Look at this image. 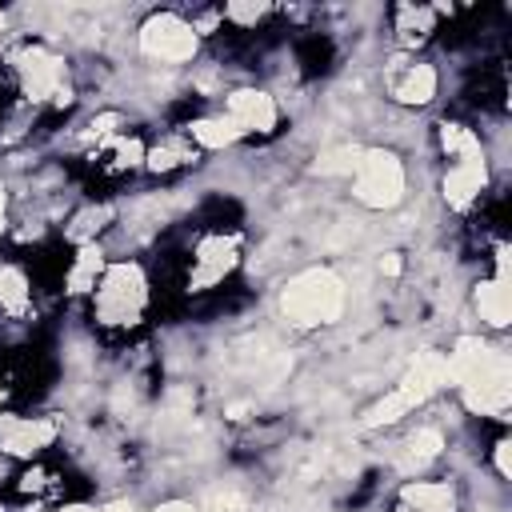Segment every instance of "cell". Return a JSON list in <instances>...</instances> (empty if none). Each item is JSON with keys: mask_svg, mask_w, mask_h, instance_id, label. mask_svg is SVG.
I'll list each match as a JSON object with an SVG mask.
<instances>
[{"mask_svg": "<svg viewBox=\"0 0 512 512\" xmlns=\"http://www.w3.org/2000/svg\"><path fill=\"white\" fill-rule=\"evenodd\" d=\"M448 380L460 388L464 404L484 416H500L512 404V368L500 348H488L476 336H460L452 352H444Z\"/></svg>", "mask_w": 512, "mask_h": 512, "instance_id": "cell-1", "label": "cell"}, {"mask_svg": "<svg viewBox=\"0 0 512 512\" xmlns=\"http://www.w3.org/2000/svg\"><path fill=\"white\" fill-rule=\"evenodd\" d=\"M280 312L296 328L332 324L344 312V280L332 268H304L280 292Z\"/></svg>", "mask_w": 512, "mask_h": 512, "instance_id": "cell-2", "label": "cell"}, {"mask_svg": "<svg viewBox=\"0 0 512 512\" xmlns=\"http://www.w3.org/2000/svg\"><path fill=\"white\" fill-rule=\"evenodd\" d=\"M440 384H448V364H444V352H432V348H428V352H420V356L412 360V368L404 372V380L364 412V424H368V428L396 424V420L408 416L416 404H424Z\"/></svg>", "mask_w": 512, "mask_h": 512, "instance_id": "cell-3", "label": "cell"}, {"mask_svg": "<svg viewBox=\"0 0 512 512\" xmlns=\"http://www.w3.org/2000/svg\"><path fill=\"white\" fill-rule=\"evenodd\" d=\"M148 304V280L140 272V264H112L104 268L100 284H96V320L100 324H136L140 312Z\"/></svg>", "mask_w": 512, "mask_h": 512, "instance_id": "cell-4", "label": "cell"}, {"mask_svg": "<svg viewBox=\"0 0 512 512\" xmlns=\"http://www.w3.org/2000/svg\"><path fill=\"white\" fill-rule=\"evenodd\" d=\"M352 192L364 208H392L404 196V164L388 148H360L356 172H352Z\"/></svg>", "mask_w": 512, "mask_h": 512, "instance_id": "cell-5", "label": "cell"}, {"mask_svg": "<svg viewBox=\"0 0 512 512\" xmlns=\"http://www.w3.org/2000/svg\"><path fill=\"white\" fill-rule=\"evenodd\" d=\"M16 72H20V88L28 100H56L68 104V88H64V60L56 52H48L44 44H24L16 56Z\"/></svg>", "mask_w": 512, "mask_h": 512, "instance_id": "cell-6", "label": "cell"}, {"mask_svg": "<svg viewBox=\"0 0 512 512\" xmlns=\"http://www.w3.org/2000/svg\"><path fill=\"white\" fill-rule=\"evenodd\" d=\"M140 48L160 64H184L196 56V28L176 12H156L140 28Z\"/></svg>", "mask_w": 512, "mask_h": 512, "instance_id": "cell-7", "label": "cell"}, {"mask_svg": "<svg viewBox=\"0 0 512 512\" xmlns=\"http://www.w3.org/2000/svg\"><path fill=\"white\" fill-rule=\"evenodd\" d=\"M240 264V240L236 236H204L196 244V256H192V272H188V288L192 292H208L216 288L232 268Z\"/></svg>", "mask_w": 512, "mask_h": 512, "instance_id": "cell-8", "label": "cell"}, {"mask_svg": "<svg viewBox=\"0 0 512 512\" xmlns=\"http://www.w3.org/2000/svg\"><path fill=\"white\" fill-rule=\"evenodd\" d=\"M56 440V424L48 416H8L0 412V448L8 456H36Z\"/></svg>", "mask_w": 512, "mask_h": 512, "instance_id": "cell-9", "label": "cell"}, {"mask_svg": "<svg viewBox=\"0 0 512 512\" xmlns=\"http://www.w3.org/2000/svg\"><path fill=\"white\" fill-rule=\"evenodd\" d=\"M244 136H264V132H272L276 128V120H280V108H276V100L268 96V92H260V88H236L232 96H228V112H224Z\"/></svg>", "mask_w": 512, "mask_h": 512, "instance_id": "cell-10", "label": "cell"}, {"mask_svg": "<svg viewBox=\"0 0 512 512\" xmlns=\"http://www.w3.org/2000/svg\"><path fill=\"white\" fill-rule=\"evenodd\" d=\"M484 180H488V164H484V152L460 156V160L448 168V176H444V200H448V208L464 212V208H468V204L480 196Z\"/></svg>", "mask_w": 512, "mask_h": 512, "instance_id": "cell-11", "label": "cell"}, {"mask_svg": "<svg viewBox=\"0 0 512 512\" xmlns=\"http://www.w3.org/2000/svg\"><path fill=\"white\" fill-rule=\"evenodd\" d=\"M396 512H456V496L448 484L436 480H408L400 488V508Z\"/></svg>", "mask_w": 512, "mask_h": 512, "instance_id": "cell-12", "label": "cell"}, {"mask_svg": "<svg viewBox=\"0 0 512 512\" xmlns=\"http://www.w3.org/2000/svg\"><path fill=\"white\" fill-rule=\"evenodd\" d=\"M100 276H104V252H100L96 240H88V244H80L76 260H72V268H68V292H72V296L96 292Z\"/></svg>", "mask_w": 512, "mask_h": 512, "instance_id": "cell-13", "label": "cell"}, {"mask_svg": "<svg viewBox=\"0 0 512 512\" xmlns=\"http://www.w3.org/2000/svg\"><path fill=\"white\" fill-rule=\"evenodd\" d=\"M244 132L220 112V116H200V120H192L188 124V140L196 144V148H208V152H220V148H228V144H236Z\"/></svg>", "mask_w": 512, "mask_h": 512, "instance_id": "cell-14", "label": "cell"}, {"mask_svg": "<svg viewBox=\"0 0 512 512\" xmlns=\"http://www.w3.org/2000/svg\"><path fill=\"white\" fill-rule=\"evenodd\" d=\"M476 308H480V320H488L492 328H504L508 316H512V304H508V276L480 280V288H476Z\"/></svg>", "mask_w": 512, "mask_h": 512, "instance_id": "cell-15", "label": "cell"}, {"mask_svg": "<svg viewBox=\"0 0 512 512\" xmlns=\"http://www.w3.org/2000/svg\"><path fill=\"white\" fill-rule=\"evenodd\" d=\"M392 96L400 104H428L436 96V68L432 64H412L396 84H392Z\"/></svg>", "mask_w": 512, "mask_h": 512, "instance_id": "cell-16", "label": "cell"}, {"mask_svg": "<svg viewBox=\"0 0 512 512\" xmlns=\"http://www.w3.org/2000/svg\"><path fill=\"white\" fill-rule=\"evenodd\" d=\"M432 28H436V8H428V4H400L396 8V32L404 44L428 40Z\"/></svg>", "mask_w": 512, "mask_h": 512, "instance_id": "cell-17", "label": "cell"}, {"mask_svg": "<svg viewBox=\"0 0 512 512\" xmlns=\"http://www.w3.org/2000/svg\"><path fill=\"white\" fill-rule=\"evenodd\" d=\"M440 448H444L440 428H420V432H412V436H408V444H404V468H420V464L436 460V456H440Z\"/></svg>", "mask_w": 512, "mask_h": 512, "instance_id": "cell-18", "label": "cell"}, {"mask_svg": "<svg viewBox=\"0 0 512 512\" xmlns=\"http://www.w3.org/2000/svg\"><path fill=\"white\" fill-rule=\"evenodd\" d=\"M0 308L12 312V316L28 308V280L12 264H0Z\"/></svg>", "mask_w": 512, "mask_h": 512, "instance_id": "cell-19", "label": "cell"}, {"mask_svg": "<svg viewBox=\"0 0 512 512\" xmlns=\"http://www.w3.org/2000/svg\"><path fill=\"white\" fill-rule=\"evenodd\" d=\"M356 160H360V148H356V144H340V148L320 152L316 172H320V176H352V172H356Z\"/></svg>", "mask_w": 512, "mask_h": 512, "instance_id": "cell-20", "label": "cell"}, {"mask_svg": "<svg viewBox=\"0 0 512 512\" xmlns=\"http://www.w3.org/2000/svg\"><path fill=\"white\" fill-rule=\"evenodd\" d=\"M440 148H444L452 160H460V156L480 152V140H476V132L464 128V124H440Z\"/></svg>", "mask_w": 512, "mask_h": 512, "instance_id": "cell-21", "label": "cell"}, {"mask_svg": "<svg viewBox=\"0 0 512 512\" xmlns=\"http://www.w3.org/2000/svg\"><path fill=\"white\" fill-rule=\"evenodd\" d=\"M108 148H112V164H116V168H136V164H144V144H140L136 136H112Z\"/></svg>", "mask_w": 512, "mask_h": 512, "instance_id": "cell-22", "label": "cell"}, {"mask_svg": "<svg viewBox=\"0 0 512 512\" xmlns=\"http://www.w3.org/2000/svg\"><path fill=\"white\" fill-rule=\"evenodd\" d=\"M184 160H192V152H188L184 144H160V148L144 152V164H148L152 172H168V168H176V164H184Z\"/></svg>", "mask_w": 512, "mask_h": 512, "instance_id": "cell-23", "label": "cell"}, {"mask_svg": "<svg viewBox=\"0 0 512 512\" xmlns=\"http://www.w3.org/2000/svg\"><path fill=\"white\" fill-rule=\"evenodd\" d=\"M268 12V4H224V20H232V24H256L260 16Z\"/></svg>", "mask_w": 512, "mask_h": 512, "instance_id": "cell-24", "label": "cell"}, {"mask_svg": "<svg viewBox=\"0 0 512 512\" xmlns=\"http://www.w3.org/2000/svg\"><path fill=\"white\" fill-rule=\"evenodd\" d=\"M200 512H244V500L236 496V492H228V496H216L208 508H200Z\"/></svg>", "mask_w": 512, "mask_h": 512, "instance_id": "cell-25", "label": "cell"}, {"mask_svg": "<svg viewBox=\"0 0 512 512\" xmlns=\"http://www.w3.org/2000/svg\"><path fill=\"white\" fill-rule=\"evenodd\" d=\"M496 472L512 476V444L508 440H496Z\"/></svg>", "mask_w": 512, "mask_h": 512, "instance_id": "cell-26", "label": "cell"}, {"mask_svg": "<svg viewBox=\"0 0 512 512\" xmlns=\"http://www.w3.org/2000/svg\"><path fill=\"white\" fill-rule=\"evenodd\" d=\"M116 124H120V116H116V112H104V116L92 120V132H96V136H112Z\"/></svg>", "mask_w": 512, "mask_h": 512, "instance_id": "cell-27", "label": "cell"}, {"mask_svg": "<svg viewBox=\"0 0 512 512\" xmlns=\"http://www.w3.org/2000/svg\"><path fill=\"white\" fill-rule=\"evenodd\" d=\"M152 512H200V508L188 504V500H164V504H156Z\"/></svg>", "mask_w": 512, "mask_h": 512, "instance_id": "cell-28", "label": "cell"}, {"mask_svg": "<svg viewBox=\"0 0 512 512\" xmlns=\"http://www.w3.org/2000/svg\"><path fill=\"white\" fill-rule=\"evenodd\" d=\"M380 272H384V276H396V272H400V256H396V252L380 256Z\"/></svg>", "mask_w": 512, "mask_h": 512, "instance_id": "cell-29", "label": "cell"}, {"mask_svg": "<svg viewBox=\"0 0 512 512\" xmlns=\"http://www.w3.org/2000/svg\"><path fill=\"white\" fill-rule=\"evenodd\" d=\"M100 512H136L132 504H108V508H100Z\"/></svg>", "mask_w": 512, "mask_h": 512, "instance_id": "cell-30", "label": "cell"}, {"mask_svg": "<svg viewBox=\"0 0 512 512\" xmlns=\"http://www.w3.org/2000/svg\"><path fill=\"white\" fill-rule=\"evenodd\" d=\"M4 208H8V196H4V188H0V232H4Z\"/></svg>", "mask_w": 512, "mask_h": 512, "instance_id": "cell-31", "label": "cell"}, {"mask_svg": "<svg viewBox=\"0 0 512 512\" xmlns=\"http://www.w3.org/2000/svg\"><path fill=\"white\" fill-rule=\"evenodd\" d=\"M60 512H96V508H84V504H72V508H60Z\"/></svg>", "mask_w": 512, "mask_h": 512, "instance_id": "cell-32", "label": "cell"}, {"mask_svg": "<svg viewBox=\"0 0 512 512\" xmlns=\"http://www.w3.org/2000/svg\"><path fill=\"white\" fill-rule=\"evenodd\" d=\"M0 404H4V388H0Z\"/></svg>", "mask_w": 512, "mask_h": 512, "instance_id": "cell-33", "label": "cell"}]
</instances>
